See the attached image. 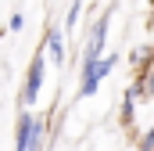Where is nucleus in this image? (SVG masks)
<instances>
[{"instance_id":"6e6552de","label":"nucleus","mask_w":154,"mask_h":151,"mask_svg":"<svg viewBox=\"0 0 154 151\" xmlns=\"http://www.w3.org/2000/svg\"><path fill=\"white\" fill-rule=\"evenodd\" d=\"M86 14V4H68L65 7V22H61V29H65V36H75L79 33V18Z\"/></svg>"},{"instance_id":"f03ea898","label":"nucleus","mask_w":154,"mask_h":151,"mask_svg":"<svg viewBox=\"0 0 154 151\" xmlns=\"http://www.w3.org/2000/svg\"><path fill=\"white\" fill-rule=\"evenodd\" d=\"M43 79H47V54H43V47H36V54L29 61V72H25V86L18 94L22 112H32V104H36L39 94H43Z\"/></svg>"},{"instance_id":"ddd939ff","label":"nucleus","mask_w":154,"mask_h":151,"mask_svg":"<svg viewBox=\"0 0 154 151\" xmlns=\"http://www.w3.org/2000/svg\"><path fill=\"white\" fill-rule=\"evenodd\" d=\"M0 40H4V29H0Z\"/></svg>"},{"instance_id":"1a4fd4ad","label":"nucleus","mask_w":154,"mask_h":151,"mask_svg":"<svg viewBox=\"0 0 154 151\" xmlns=\"http://www.w3.org/2000/svg\"><path fill=\"white\" fill-rule=\"evenodd\" d=\"M151 61H154V43H143V47H133V54H129V65H133V72L147 69Z\"/></svg>"},{"instance_id":"9d476101","label":"nucleus","mask_w":154,"mask_h":151,"mask_svg":"<svg viewBox=\"0 0 154 151\" xmlns=\"http://www.w3.org/2000/svg\"><path fill=\"white\" fill-rule=\"evenodd\" d=\"M136 151H154V126H147V130L136 137Z\"/></svg>"},{"instance_id":"7ed1b4c3","label":"nucleus","mask_w":154,"mask_h":151,"mask_svg":"<svg viewBox=\"0 0 154 151\" xmlns=\"http://www.w3.org/2000/svg\"><path fill=\"white\" fill-rule=\"evenodd\" d=\"M39 47H43V54H47L50 65H57V69L68 65V36H65V29H61L57 22H47V25H43Z\"/></svg>"},{"instance_id":"423d86ee","label":"nucleus","mask_w":154,"mask_h":151,"mask_svg":"<svg viewBox=\"0 0 154 151\" xmlns=\"http://www.w3.org/2000/svg\"><path fill=\"white\" fill-rule=\"evenodd\" d=\"M32 122H36V112H18V119H14V151H29Z\"/></svg>"},{"instance_id":"9b49d317","label":"nucleus","mask_w":154,"mask_h":151,"mask_svg":"<svg viewBox=\"0 0 154 151\" xmlns=\"http://www.w3.org/2000/svg\"><path fill=\"white\" fill-rule=\"evenodd\" d=\"M22 29H25V14H22V11H14V14L7 18V25H4V33H22Z\"/></svg>"},{"instance_id":"39448f33","label":"nucleus","mask_w":154,"mask_h":151,"mask_svg":"<svg viewBox=\"0 0 154 151\" xmlns=\"http://www.w3.org/2000/svg\"><path fill=\"white\" fill-rule=\"evenodd\" d=\"M136 101H154V61L147 69H140V72H133V83L125 86Z\"/></svg>"},{"instance_id":"0eeeda50","label":"nucleus","mask_w":154,"mask_h":151,"mask_svg":"<svg viewBox=\"0 0 154 151\" xmlns=\"http://www.w3.org/2000/svg\"><path fill=\"white\" fill-rule=\"evenodd\" d=\"M136 104H140V101H136V97H133L129 90H122V108H118V122H122V126H125L129 133H133V122H136Z\"/></svg>"},{"instance_id":"f257e3e1","label":"nucleus","mask_w":154,"mask_h":151,"mask_svg":"<svg viewBox=\"0 0 154 151\" xmlns=\"http://www.w3.org/2000/svg\"><path fill=\"white\" fill-rule=\"evenodd\" d=\"M111 14H115V7L108 4V7H100V14L86 25V40H82V50H79V65L82 61H100L108 50V33H111Z\"/></svg>"},{"instance_id":"f8f14e48","label":"nucleus","mask_w":154,"mask_h":151,"mask_svg":"<svg viewBox=\"0 0 154 151\" xmlns=\"http://www.w3.org/2000/svg\"><path fill=\"white\" fill-rule=\"evenodd\" d=\"M115 69H118V54H104V58H100V76L108 79Z\"/></svg>"},{"instance_id":"20e7f679","label":"nucleus","mask_w":154,"mask_h":151,"mask_svg":"<svg viewBox=\"0 0 154 151\" xmlns=\"http://www.w3.org/2000/svg\"><path fill=\"white\" fill-rule=\"evenodd\" d=\"M54 122H57V108H54V115H36V122H32V140H29V151H47V148H50Z\"/></svg>"}]
</instances>
